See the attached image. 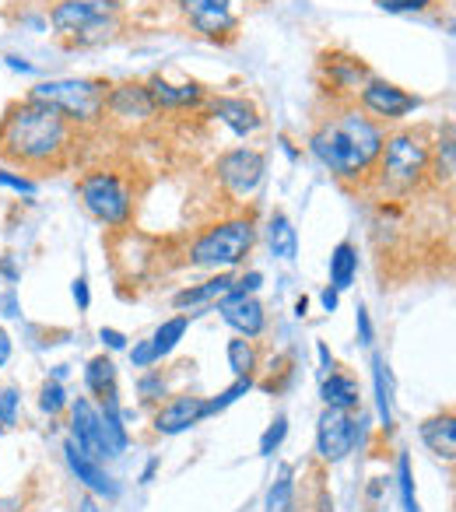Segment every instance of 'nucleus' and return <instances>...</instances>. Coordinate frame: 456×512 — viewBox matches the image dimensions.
<instances>
[{"label": "nucleus", "instance_id": "f257e3e1", "mask_svg": "<svg viewBox=\"0 0 456 512\" xmlns=\"http://www.w3.org/2000/svg\"><path fill=\"white\" fill-rule=\"evenodd\" d=\"M383 141V127L372 116L358 113V109H341L313 130L309 151L337 179H365L376 169Z\"/></svg>", "mask_w": 456, "mask_h": 512}, {"label": "nucleus", "instance_id": "f03ea898", "mask_svg": "<svg viewBox=\"0 0 456 512\" xmlns=\"http://www.w3.org/2000/svg\"><path fill=\"white\" fill-rule=\"evenodd\" d=\"M71 144V123L36 99L15 102L0 120V155L29 169L57 165Z\"/></svg>", "mask_w": 456, "mask_h": 512}, {"label": "nucleus", "instance_id": "7ed1b4c3", "mask_svg": "<svg viewBox=\"0 0 456 512\" xmlns=\"http://www.w3.org/2000/svg\"><path fill=\"white\" fill-rule=\"evenodd\" d=\"M50 22L60 39L74 46L106 43L120 29V4L116 0H60L50 11Z\"/></svg>", "mask_w": 456, "mask_h": 512}, {"label": "nucleus", "instance_id": "20e7f679", "mask_svg": "<svg viewBox=\"0 0 456 512\" xmlns=\"http://www.w3.org/2000/svg\"><path fill=\"white\" fill-rule=\"evenodd\" d=\"M253 242H257V228L250 218L218 221L190 246V264L207 267V271H232L250 256Z\"/></svg>", "mask_w": 456, "mask_h": 512}, {"label": "nucleus", "instance_id": "39448f33", "mask_svg": "<svg viewBox=\"0 0 456 512\" xmlns=\"http://www.w3.org/2000/svg\"><path fill=\"white\" fill-rule=\"evenodd\" d=\"M428 151H432V144L425 141L421 130L386 134L383 151H379V162H376L379 172H383V183L397 193L421 186V179L428 176Z\"/></svg>", "mask_w": 456, "mask_h": 512}, {"label": "nucleus", "instance_id": "423d86ee", "mask_svg": "<svg viewBox=\"0 0 456 512\" xmlns=\"http://www.w3.org/2000/svg\"><path fill=\"white\" fill-rule=\"evenodd\" d=\"M29 99L53 106L67 123H95L106 113V85L92 78H57L32 88Z\"/></svg>", "mask_w": 456, "mask_h": 512}, {"label": "nucleus", "instance_id": "0eeeda50", "mask_svg": "<svg viewBox=\"0 0 456 512\" xmlns=\"http://www.w3.org/2000/svg\"><path fill=\"white\" fill-rule=\"evenodd\" d=\"M78 197H81V204H85V211L109 228L127 225L130 211H134V193H130L127 179L106 169L88 172L78 183Z\"/></svg>", "mask_w": 456, "mask_h": 512}, {"label": "nucleus", "instance_id": "6e6552de", "mask_svg": "<svg viewBox=\"0 0 456 512\" xmlns=\"http://www.w3.org/2000/svg\"><path fill=\"white\" fill-rule=\"evenodd\" d=\"M214 172H218V183L225 186L236 200H246L260 190L267 172V158L260 155L257 148H232L214 162Z\"/></svg>", "mask_w": 456, "mask_h": 512}, {"label": "nucleus", "instance_id": "1a4fd4ad", "mask_svg": "<svg viewBox=\"0 0 456 512\" xmlns=\"http://www.w3.org/2000/svg\"><path fill=\"white\" fill-rule=\"evenodd\" d=\"M358 439H362V421L351 411H327L320 414V425H316V453L327 463H341L355 453Z\"/></svg>", "mask_w": 456, "mask_h": 512}, {"label": "nucleus", "instance_id": "9d476101", "mask_svg": "<svg viewBox=\"0 0 456 512\" xmlns=\"http://www.w3.org/2000/svg\"><path fill=\"white\" fill-rule=\"evenodd\" d=\"M358 102L362 109L372 116L376 123H397L404 116H411L414 109H421V99L411 92H404L400 85L383 78H369L362 88H358Z\"/></svg>", "mask_w": 456, "mask_h": 512}, {"label": "nucleus", "instance_id": "9b49d317", "mask_svg": "<svg viewBox=\"0 0 456 512\" xmlns=\"http://www.w3.org/2000/svg\"><path fill=\"white\" fill-rule=\"evenodd\" d=\"M183 18L200 32L204 39L232 36L239 25L236 0H176Z\"/></svg>", "mask_w": 456, "mask_h": 512}, {"label": "nucleus", "instance_id": "f8f14e48", "mask_svg": "<svg viewBox=\"0 0 456 512\" xmlns=\"http://www.w3.org/2000/svg\"><path fill=\"white\" fill-rule=\"evenodd\" d=\"M71 442L78 449H85L88 456H95V460L116 456V449L109 446V439H106V425H102L99 407L88 397H78L71 404Z\"/></svg>", "mask_w": 456, "mask_h": 512}, {"label": "nucleus", "instance_id": "ddd939ff", "mask_svg": "<svg viewBox=\"0 0 456 512\" xmlns=\"http://www.w3.org/2000/svg\"><path fill=\"white\" fill-rule=\"evenodd\" d=\"M218 313H221V320L236 330L239 337H246V341L260 337L267 327L264 306H260L253 295H243V292H228L225 299H218Z\"/></svg>", "mask_w": 456, "mask_h": 512}, {"label": "nucleus", "instance_id": "4468645a", "mask_svg": "<svg viewBox=\"0 0 456 512\" xmlns=\"http://www.w3.org/2000/svg\"><path fill=\"white\" fill-rule=\"evenodd\" d=\"M211 113H214V120H221L232 134L243 137V141L264 127L260 109L253 106L250 99H243V95H218V99H211Z\"/></svg>", "mask_w": 456, "mask_h": 512}, {"label": "nucleus", "instance_id": "2eb2a0df", "mask_svg": "<svg viewBox=\"0 0 456 512\" xmlns=\"http://www.w3.org/2000/svg\"><path fill=\"white\" fill-rule=\"evenodd\" d=\"M64 460H67V467H71V474L78 477V481L85 484L92 495H102V498H116V495H120L116 481L99 467V460H95V456H88L85 449H78L71 439H67V446H64Z\"/></svg>", "mask_w": 456, "mask_h": 512}, {"label": "nucleus", "instance_id": "dca6fc26", "mask_svg": "<svg viewBox=\"0 0 456 512\" xmlns=\"http://www.w3.org/2000/svg\"><path fill=\"white\" fill-rule=\"evenodd\" d=\"M106 109L120 120H151L158 113L144 85H116L106 92Z\"/></svg>", "mask_w": 456, "mask_h": 512}, {"label": "nucleus", "instance_id": "f3484780", "mask_svg": "<svg viewBox=\"0 0 456 512\" xmlns=\"http://www.w3.org/2000/svg\"><path fill=\"white\" fill-rule=\"evenodd\" d=\"M204 418V400L200 397H176L155 414V432L158 435H179L193 428Z\"/></svg>", "mask_w": 456, "mask_h": 512}, {"label": "nucleus", "instance_id": "a211bd4d", "mask_svg": "<svg viewBox=\"0 0 456 512\" xmlns=\"http://www.w3.org/2000/svg\"><path fill=\"white\" fill-rule=\"evenodd\" d=\"M144 88H148L155 109H190V106H197V102L204 99V88H200L197 81L172 85V81H165V78H151Z\"/></svg>", "mask_w": 456, "mask_h": 512}, {"label": "nucleus", "instance_id": "6ab92c4d", "mask_svg": "<svg viewBox=\"0 0 456 512\" xmlns=\"http://www.w3.org/2000/svg\"><path fill=\"white\" fill-rule=\"evenodd\" d=\"M232 288H236V278H232L228 271H218L214 278H207L204 285H193V288L176 292L172 306H176V309H193V306H204V302H218V299H225Z\"/></svg>", "mask_w": 456, "mask_h": 512}, {"label": "nucleus", "instance_id": "aec40b11", "mask_svg": "<svg viewBox=\"0 0 456 512\" xmlns=\"http://www.w3.org/2000/svg\"><path fill=\"white\" fill-rule=\"evenodd\" d=\"M421 442L432 449L442 460H453L456 456V418L453 414H435V418L421 421Z\"/></svg>", "mask_w": 456, "mask_h": 512}, {"label": "nucleus", "instance_id": "412c9836", "mask_svg": "<svg viewBox=\"0 0 456 512\" xmlns=\"http://www.w3.org/2000/svg\"><path fill=\"white\" fill-rule=\"evenodd\" d=\"M428 172L439 186H449L453 183V172H456V141H453V123L439 130L435 137L432 151H428Z\"/></svg>", "mask_w": 456, "mask_h": 512}, {"label": "nucleus", "instance_id": "4be33fe9", "mask_svg": "<svg viewBox=\"0 0 456 512\" xmlns=\"http://www.w3.org/2000/svg\"><path fill=\"white\" fill-rule=\"evenodd\" d=\"M267 242H271V253L278 260H295L299 256V232H295L288 214L281 211L271 214V221H267Z\"/></svg>", "mask_w": 456, "mask_h": 512}, {"label": "nucleus", "instance_id": "5701e85b", "mask_svg": "<svg viewBox=\"0 0 456 512\" xmlns=\"http://www.w3.org/2000/svg\"><path fill=\"white\" fill-rule=\"evenodd\" d=\"M320 397H323V404L334 407V411H355L358 400H362V393H358V383L351 376L330 372V376L323 379V386H320Z\"/></svg>", "mask_w": 456, "mask_h": 512}, {"label": "nucleus", "instance_id": "b1692460", "mask_svg": "<svg viewBox=\"0 0 456 512\" xmlns=\"http://www.w3.org/2000/svg\"><path fill=\"white\" fill-rule=\"evenodd\" d=\"M358 274V249L355 242H337L334 253H330V288L334 292H344V288H351V281H355Z\"/></svg>", "mask_w": 456, "mask_h": 512}, {"label": "nucleus", "instance_id": "393cba45", "mask_svg": "<svg viewBox=\"0 0 456 512\" xmlns=\"http://www.w3.org/2000/svg\"><path fill=\"white\" fill-rule=\"evenodd\" d=\"M327 74L334 88H348V92H358V88L369 81V71L358 57H327Z\"/></svg>", "mask_w": 456, "mask_h": 512}, {"label": "nucleus", "instance_id": "a878e982", "mask_svg": "<svg viewBox=\"0 0 456 512\" xmlns=\"http://www.w3.org/2000/svg\"><path fill=\"white\" fill-rule=\"evenodd\" d=\"M85 386L95 393L99 400H113L116 397V365L109 355H99L88 362L85 369Z\"/></svg>", "mask_w": 456, "mask_h": 512}, {"label": "nucleus", "instance_id": "bb28decb", "mask_svg": "<svg viewBox=\"0 0 456 512\" xmlns=\"http://www.w3.org/2000/svg\"><path fill=\"white\" fill-rule=\"evenodd\" d=\"M372 379H376V411L386 428L393 425V376L383 358H372Z\"/></svg>", "mask_w": 456, "mask_h": 512}, {"label": "nucleus", "instance_id": "cd10ccee", "mask_svg": "<svg viewBox=\"0 0 456 512\" xmlns=\"http://www.w3.org/2000/svg\"><path fill=\"white\" fill-rule=\"evenodd\" d=\"M190 330V320L186 316H172V320H165L162 327L155 330V337H151V348H155V358H165L172 348H176L179 341H183V334Z\"/></svg>", "mask_w": 456, "mask_h": 512}, {"label": "nucleus", "instance_id": "c85d7f7f", "mask_svg": "<svg viewBox=\"0 0 456 512\" xmlns=\"http://www.w3.org/2000/svg\"><path fill=\"white\" fill-rule=\"evenodd\" d=\"M228 365H232L236 379L253 376V369H257V348H253V341H246V337L228 341Z\"/></svg>", "mask_w": 456, "mask_h": 512}, {"label": "nucleus", "instance_id": "c756f323", "mask_svg": "<svg viewBox=\"0 0 456 512\" xmlns=\"http://www.w3.org/2000/svg\"><path fill=\"white\" fill-rule=\"evenodd\" d=\"M292 495H295L292 467H281L278 481H274L271 491H267V512H292Z\"/></svg>", "mask_w": 456, "mask_h": 512}, {"label": "nucleus", "instance_id": "7c9ffc66", "mask_svg": "<svg viewBox=\"0 0 456 512\" xmlns=\"http://www.w3.org/2000/svg\"><path fill=\"white\" fill-rule=\"evenodd\" d=\"M250 390H253V379L250 376L236 379V383L228 386V390H221L214 400H204V418H211V414H218V411H225V407H232L239 397H246Z\"/></svg>", "mask_w": 456, "mask_h": 512}, {"label": "nucleus", "instance_id": "2f4dec72", "mask_svg": "<svg viewBox=\"0 0 456 512\" xmlns=\"http://www.w3.org/2000/svg\"><path fill=\"white\" fill-rule=\"evenodd\" d=\"M397 484H400V498H404V512H421L418 509V495H414L411 456H407V453H400V460H397Z\"/></svg>", "mask_w": 456, "mask_h": 512}, {"label": "nucleus", "instance_id": "473e14b6", "mask_svg": "<svg viewBox=\"0 0 456 512\" xmlns=\"http://www.w3.org/2000/svg\"><path fill=\"white\" fill-rule=\"evenodd\" d=\"M64 404H67V393H64V386H60V379H46L43 390H39V407L53 418V414L64 411Z\"/></svg>", "mask_w": 456, "mask_h": 512}, {"label": "nucleus", "instance_id": "72a5a7b5", "mask_svg": "<svg viewBox=\"0 0 456 512\" xmlns=\"http://www.w3.org/2000/svg\"><path fill=\"white\" fill-rule=\"evenodd\" d=\"M285 435H288V418H285V414H278V418L271 421V428L264 432V439H260V453L274 456L281 442H285Z\"/></svg>", "mask_w": 456, "mask_h": 512}, {"label": "nucleus", "instance_id": "f704fd0d", "mask_svg": "<svg viewBox=\"0 0 456 512\" xmlns=\"http://www.w3.org/2000/svg\"><path fill=\"white\" fill-rule=\"evenodd\" d=\"M376 4L390 15H418V11L432 8V0H376Z\"/></svg>", "mask_w": 456, "mask_h": 512}, {"label": "nucleus", "instance_id": "c9c22d12", "mask_svg": "<svg viewBox=\"0 0 456 512\" xmlns=\"http://www.w3.org/2000/svg\"><path fill=\"white\" fill-rule=\"evenodd\" d=\"M18 390H0V425L11 428L18 421Z\"/></svg>", "mask_w": 456, "mask_h": 512}, {"label": "nucleus", "instance_id": "e433bc0d", "mask_svg": "<svg viewBox=\"0 0 456 512\" xmlns=\"http://www.w3.org/2000/svg\"><path fill=\"white\" fill-rule=\"evenodd\" d=\"M130 362H134V369H151V365L158 362L155 358V348H151V341H141L130 348Z\"/></svg>", "mask_w": 456, "mask_h": 512}, {"label": "nucleus", "instance_id": "4c0bfd02", "mask_svg": "<svg viewBox=\"0 0 456 512\" xmlns=\"http://www.w3.org/2000/svg\"><path fill=\"white\" fill-rule=\"evenodd\" d=\"M0 186H8V190H15V193H25V197L36 193V183L25 176H15V172H0Z\"/></svg>", "mask_w": 456, "mask_h": 512}, {"label": "nucleus", "instance_id": "58836bf2", "mask_svg": "<svg viewBox=\"0 0 456 512\" xmlns=\"http://www.w3.org/2000/svg\"><path fill=\"white\" fill-rule=\"evenodd\" d=\"M99 341L106 344L109 351H127V337H123L120 330H109V327H102V330H99Z\"/></svg>", "mask_w": 456, "mask_h": 512}, {"label": "nucleus", "instance_id": "ea45409f", "mask_svg": "<svg viewBox=\"0 0 456 512\" xmlns=\"http://www.w3.org/2000/svg\"><path fill=\"white\" fill-rule=\"evenodd\" d=\"M260 281H264V274H260V271H250V274H243V278H236V288H232V292L253 295V292L260 288Z\"/></svg>", "mask_w": 456, "mask_h": 512}, {"label": "nucleus", "instance_id": "a19ab883", "mask_svg": "<svg viewBox=\"0 0 456 512\" xmlns=\"http://www.w3.org/2000/svg\"><path fill=\"white\" fill-rule=\"evenodd\" d=\"M71 292H74V302H78V309H81V313H85V309L92 306V292H88V278H78V281H74Z\"/></svg>", "mask_w": 456, "mask_h": 512}, {"label": "nucleus", "instance_id": "79ce46f5", "mask_svg": "<svg viewBox=\"0 0 456 512\" xmlns=\"http://www.w3.org/2000/svg\"><path fill=\"white\" fill-rule=\"evenodd\" d=\"M358 341L372 344V320H369V309L358 306Z\"/></svg>", "mask_w": 456, "mask_h": 512}, {"label": "nucleus", "instance_id": "37998d69", "mask_svg": "<svg viewBox=\"0 0 456 512\" xmlns=\"http://www.w3.org/2000/svg\"><path fill=\"white\" fill-rule=\"evenodd\" d=\"M11 362V337H8V330L0 327V369Z\"/></svg>", "mask_w": 456, "mask_h": 512}, {"label": "nucleus", "instance_id": "c03bdc74", "mask_svg": "<svg viewBox=\"0 0 456 512\" xmlns=\"http://www.w3.org/2000/svg\"><path fill=\"white\" fill-rule=\"evenodd\" d=\"M320 302H323V309H327V313H334L337 302H341V292H334V288H327V292L320 295Z\"/></svg>", "mask_w": 456, "mask_h": 512}, {"label": "nucleus", "instance_id": "a18cd8bd", "mask_svg": "<svg viewBox=\"0 0 456 512\" xmlns=\"http://www.w3.org/2000/svg\"><path fill=\"white\" fill-rule=\"evenodd\" d=\"M0 306H4V316H11V320H18V302H15V295H4V302H0Z\"/></svg>", "mask_w": 456, "mask_h": 512}, {"label": "nucleus", "instance_id": "49530a36", "mask_svg": "<svg viewBox=\"0 0 456 512\" xmlns=\"http://www.w3.org/2000/svg\"><path fill=\"white\" fill-rule=\"evenodd\" d=\"M316 351H320L323 372H334V355H330V351H327V344H316Z\"/></svg>", "mask_w": 456, "mask_h": 512}, {"label": "nucleus", "instance_id": "de8ad7c7", "mask_svg": "<svg viewBox=\"0 0 456 512\" xmlns=\"http://www.w3.org/2000/svg\"><path fill=\"white\" fill-rule=\"evenodd\" d=\"M8 67L11 71H25V74L32 71V64H25V60H18V57H8Z\"/></svg>", "mask_w": 456, "mask_h": 512}, {"label": "nucleus", "instance_id": "09e8293b", "mask_svg": "<svg viewBox=\"0 0 456 512\" xmlns=\"http://www.w3.org/2000/svg\"><path fill=\"white\" fill-rule=\"evenodd\" d=\"M0 271H4V278L18 281V271H15V267H11V260H4V264H0Z\"/></svg>", "mask_w": 456, "mask_h": 512}, {"label": "nucleus", "instance_id": "8fccbe9b", "mask_svg": "<svg viewBox=\"0 0 456 512\" xmlns=\"http://www.w3.org/2000/svg\"><path fill=\"white\" fill-rule=\"evenodd\" d=\"M306 309H309V299H299V302H295V316H306Z\"/></svg>", "mask_w": 456, "mask_h": 512}, {"label": "nucleus", "instance_id": "3c124183", "mask_svg": "<svg viewBox=\"0 0 456 512\" xmlns=\"http://www.w3.org/2000/svg\"><path fill=\"white\" fill-rule=\"evenodd\" d=\"M81 512H99V509H95L92 498H85V502H81Z\"/></svg>", "mask_w": 456, "mask_h": 512}, {"label": "nucleus", "instance_id": "603ef678", "mask_svg": "<svg viewBox=\"0 0 456 512\" xmlns=\"http://www.w3.org/2000/svg\"><path fill=\"white\" fill-rule=\"evenodd\" d=\"M0 428H4V425H0Z\"/></svg>", "mask_w": 456, "mask_h": 512}]
</instances>
